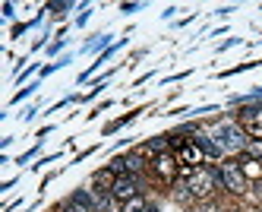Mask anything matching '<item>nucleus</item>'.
<instances>
[{
  "label": "nucleus",
  "mask_w": 262,
  "mask_h": 212,
  "mask_svg": "<svg viewBox=\"0 0 262 212\" xmlns=\"http://www.w3.org/2000/svg\"><path fill=\"white\" fill-rule=\"evenodd\" d=\"M240 127H243V133L247 137H253V140H262V108L259 105H247V108H240Z\"/></svg>",
  "instance_id": "20e7f679"
},
{
  "label": "nucleus",
  "mask_w": 262,
  "mask_h": 212,
  "mask_svg": "<svg viewBox=\"0 0 262 212\" xmlns=\"http://www.w3.org/2000/svg\"><path fill=\"white\" fill-rule=\"evenodd\" d=\"M193 143L202 149V156H205V159H218V156H221V149H218L212 140H205V137H199V140H193Z\"/></svg>",
  "instance_id": "1a4fd4ad"
},
{
  "label": "nucleus",
  "mask_w": 262,
  "mask_h": 212,
  "mask_svg": "<svg viewBox=\"0 0 262 212\" xmlns=\"http://www.w3.org/2000/svg\"><path fill=\"white\" fill-rule=\"evenodd\" d=\"M63 212H92V206H85V203H79L76 197H73V200L63 206Z\"/></svg>",
  "instance_id": "ddd939ff"
},
{
  "label": "nucleus",
  "mask_w": 262,
  "mask_h": 212,
  "mask_svg": "<svg viewBox=\"0 0 262 212\" xmlns=\"http://www.w3.org/2000/svg\"><path fill=\"white\" fill-rule=\"evenodd\" d=\"M180 175H183V184L190 187V194H193L196 200H209V197H212L215 181H218L215 171H209V168H186V165H180Z\"/></svg>",
  "instance_id": "f257e3e1"
},
{
  "label": "nucleus",
  "mask_w": 262,
  "mask_h": 212,
  "mask_svg": "<svg viewBox=\"0 0 262 212\" xmlns=\"http://www.w3.org/2000/svg\"><path fill=\"white\" fill-rule=\"evenodd\" d=\"M111 197L120 200V203H129L133 197H139V184H136V178H133V175H120L117 184H114V190H111Z\"/></svg>",
  "instance_id": "423d86ee"
},
{
  "label": "nucleus",
  "mask_w": 262,
  "mask_h": 212,
  "mask_svg": "<svg viewBox=\"0 0 262 212\" xmlns=\"http://www.w3.org/2000/svg\"><path fill=\"white\" fill-rule=\"evenodd\" d=\"M148 206H145V200L142 197H133L129 203H123V212H145Z\"/></svg>",
  "instance_id": "f8f14e48"
},
{
  "label": "nucleus",
  "mask_w": 262,
  "mask_h": 212,
  "mask_svg": "<svg viewBox=\"0 0 262 212\" xmlns=\"http://www.w3.org/2000/svg\"><path fill=\"white\" fill-rule=\"evenodd\" d=\"M133 118H136V114H126V118H120V121H114V124H107V130H104V133H114V130H120L123 124H129Z\"/></svg>",
  "instance_id": "4468645a"
},
{
  "label": "nucleus",
  "mask_w": 262,
  "mask_h": 212,
  "mask_svg": "<svg viewBox=\"0 0 262 212\" xmlns=\"http://www.w3.org/2000/svg\"><path fill=\"white\" fill-rule=\"evenodd\" d=\"M231 212H237V209H231Z\"/></svg>",
  "instance_id": "f3484780"
},
{
  "label": "nucleus",
  "mask_w": 262,
  "mask_h": 212,
  "mask_svg": "<svg viewBox=\"0 0 262 212\" xmlns=\"http://www.w3.org/2000/svg\"><path fill=\"white\" fill-rule=\"evenodd\" d=\"M218 181L231 194H247V175H243V165H237V162H224L218 168Z\"/></svg>",
  "instance_id": "7ed1b4c3"
},
{
  "label": "nucleus",
  "mask_w": 262,
  "mask_h": 212,
  "mask_svg": "<svg viewBox=\"0 0 262 212\" xmlns=\"http://www.w3.org/2000/svg\"><path fill=\"white\" fill-rule=\"evenodd\" d=\"M243 175H247V178H262V165L259 162H243Z\"/></svg>",
  "instance_id": "9b49d317"
},
{
  "label": "nucleus",
  "mask_w": 262,
  "mask_h": 212,
  "mask_svg": "<svg viewBox=\"0 0 262 212\" xmlns=\"http://www.w3.org/2000/svg\"><path fill=\"white\" fill-rule=\"evenodd\" d=\"M145 212H158V209H155V206H148V209H145Z\"/></svg>",
  "instance_id": "dca6fc26"
},
{
  "label": "nucleus",
  "mask_w": 262,
  "mask_h": 212,
  "mask_svg": "<svg viewBox=\"0 0 262 212\" xmlns=\"http://www.w3.org/2000/svg\"><path fill=\"white\" fill-rule=\"evenodd\" d=\"M152 171H155V178H161L164 184H171V181L177 178V171H180V162L171 156V152H164V156H155Z\"/></svg>",
  "instance_id": "39448f33"
},
{
  "label": "nucleus",
  "mask_w": 262,
  "mask_h": 212,
  "mask_svg": "<svg viewBox=\"0 0 262 212\" xmlns=\"http://www.w3.org/2000/svg\"><path fill=\"white\" fill-rule=\"evenodd\" d=\"M215 146L224 152H247V133L240 124H221L215 130Z\"/></svg>",
  "instance_id": "f03ea898"
},
{
  "label": "nucleus",
  "mask_w": 262,
  "mask_h": 212,
  "mask_svg": "<svg viewBox=\"0 0 262 212\" xmlns=\"http://www.w3.org/2000/svg\"><path fill=\"white\" fill-rule=\"evenodd\" d=\"M92 184L95 187H104V190H114V184H117V175L111 168H104V171H95V178H92Z\"/></svg>",
  "instance_id": "6e6552de"
},
{
  "label": "nucleus",
  "mask_w": 262,
  "mask_h": 212,
  "mask_svg": "<svg viewBox=\"0 0 262 212\" xmlns=\"http://www.w3.org/2000/svg\"><path fill=\"white\" fill-rule=\"evenodd\" d=\"M177 159H180V165H186V168H199V162H202L205 156H202V149H199L193 140H186V143L177 149Z\"/></svg>",
  "instance_id": "0eeeda50"
},
{
  "label": "nucleus",
  "mask_w": 262,
  "mask_h": 212,
  "mask_svg": "<svg viewBox=\"0 0 262 212\" xmlns=\"http://www.w3.org/2000/svg\"><path fill=\"white\" fill-rule=\"evenodd\" d=\"M253 212H259V209H253Z\"/></svg>",
  "instance_id": "a211bd4d"
},
{
  "label": "nucleus",
  "mask_w": 262,
  "mask_h": 212,
  "mask_svg": "<svg viewBox=\"0 0 262 212\" xmlns=\"http://www.w3.org/2000/svg\"><path fill=\"white\" fill-rule=\"evenodd\" d=\"M247 156H250L253 162H262V140H253V143H247Z\"/></svg>",
  "instance_id": "9d476101"
},
{
  "label": "nucleus",
  "mask_w": 262,
  "mask_h": 212,
  "mask_svg": "<svg viewBox=\"0 0 262 212\" xmlns=\"http://www.w3.org/2000/svg\"><path fill=\"white\" fill-rule=\"evenodd\" d=\"M199 212H215V206H205V209H199Z\"/></svg>",
  "instance_id": "2eb2a0df"
}]
</instances>
